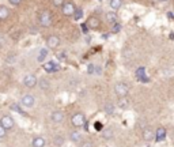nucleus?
I'll return each mask as SVG.
<instances>
[{
	"instance_id": "obj_9",
	"label": "nucleus",
	"mask_w": 174,
	"mask_h": 147,
	"mask_svg": "<svg viewBox=\"0 0 174 147\" xmlns=\"http://www.w3.org/2000/svg\"><path fill=\"white\" fill-rule=\"evenodd\" d=\"M59 64L54 63V61H48V63L44 64V70L46 71V72H56V71H59Z\"/></svg>"
},
{
	"instance_id": "obj_19",
	"label": "nucleus",
	"mask_w": 174,
	"mask_h": 147,
	"mask_svg": "<svg viewBox=\"0 0 174 147\" xmlns=\"http://www.w3.org/2000/svg\"><path fill=\"white\" fill-rule=\"evenodd\" d=\"M8 15H10L8 8H6V7H0V19H6Z\"/></svg>"
},
{
	"instance_id": "obj_33",
	"label": "nucleus",
	"mask_w": 174,
	"mask_h": 147,
	"mask_svg": "<svg viewBox=\"0 0 174 147\" xmlns=\"http://www.w3.org/2000/svg\"><path fill=\"white\" fill-rule=\"evenodd\" d=\"M94 68H95V67L93 66V64H90V66H88V70H87L88 74H93V72H94Z\"/></svg>"
},
{
	"instance_id": "obj_27",
	"label": "nucleus",
	"mask_w": 174,
	"mask_h": 147,
	"mask_svg": "<svg viewBox=\"0 0 174 147\" xmlns=\"http://www.w3.org/2000/svg\"><path fill=\"white\" fill-rule=\"evenodd\" d=\"M6 135H7V131L2 127V125H0V139H4V138H6Z\"/></svg>"
},
{
	"instance_id": "obj_16",
	"label": "nucleus",
	"mask_w": 174,
	"mask_h": 147,
	"mask_svg": "<svg viewBox=\"0 0 174 147\" xmlns=\"http://www.w3.org/2000/svg\"><path fill=\"white\" fill-rule=\"evenodd\" d=\"M70 139H71V141H72L74 143H80V141H82V135H80V132H78V131L71 132Z\"/></svg>"
},
{
	"instance_id": "obj_30",
	"label": "nucleus",
	"mask_w": 174,
	"mask_h": 147,
	"mask_svg": "<svg viewBox=\"0 0 174 147\" xmlns=\"http://www.w3.org/2000/svg\"><path fill=\"white\" fill-rule=\"evenodd\" d=\"M104 136L106 139H109V138H112V131L110 129H109V131H105V134H104Z\"/></svg>"
},
{
	"instance_id": "obj_22",
	"label": "nucleus",
	"mask_w": 174,
	"mask_h": 147,
	"mask_svg": "<svg viewBox=\"0 0 174 147\" xmlns=\"http://www.w3.org/2000/svg\"><path fill=\"white\" fill-rule=\"evenodd\" d=\"M82 15H83V11H82L80 8L75 10V12H74V18H75V19H80Z\"/></svg>"
},
{
	"instance_id": "obj_29",
	"label": "nucleus",
	"mask_w": 174,
	"mask_h": 147,
	"mask_svg": "<svg viewBox=\"0 0 174 147\" xmlns=\"http://www.w3.org/2000/svg\"><path fill=\"white\" fill-rule=\"evenodd\" d=\"M53 4L57 6V7H60V6L64 4V0H53Z\"/></svg>"
},
{
	"instance_id": "obj_24",
	"label": "nucleus",
	"mask_w": 174,
	"mask_h": 147,
	"mask_svg": "<svg viewBox=\"0 0 174 147\" xmlns=\"http://www.w3.org/2000/svg\"><path fill=\"white\" fill-rule=\"evenodd\" d=\"M128 100L127 98H121V101H120V106L122 108V109H125V108H128Z\"/></svg>"
},
{
	"instance_id": "obj_23",
	"label": "nucleus",
	"mask_w": 174,
	"mask_h": 147,
	"mask_svg": "<svg viewBox=\"0 0 174 147\" xmlns=\"http://www.w3.org/2000/svg\"><path fill=\"white\" fill-rule=\"evenodd\" d=\"M40 87H41V89H48V87H49V83H48V80H46V79H41V80H40Z\"/></svg>"
},
{
	"instance_id": "obj_18",
	"label": "nucleus",
	"mask_w": 174,
	"mask_h": 147,
	"mask_svg": "<svg viewBox=\"0 0 174 147\" xmlns=\"http://www.w3.org/2000/svg\"><path fill=\"white\" fill-rule=\"evenodd\" d=\"M46 56H48V49H46V48H42V49L40 50V53H38V57H37V60H38L40 63H42L44 59H46Z\"/></svg>"
},
{
	"instance_id": "obj_31",
	"label": "nucleus",
	"mask_w": 174,
	"mask_h": 147,
	"mask_svg": "<svg viewBox=\"0 0 174 147\" xmlns=\"http://www.w3.org/2000/svg\"><path fill=\"white\" fill-rule=\"evenodd\" d=\"M10 3H11V4H14V6H18V4H20V2H22V0H8Z\"/></svg>"
},
{
	"instance_id": "obj_13",
	"label": "nucleus",
	"mask_w": 174,
	"mask_h": 147,
	"mask_svg": "<svg viewBox=\"0 0 174 147\" xmlns=\"http://www.w3.org/2000/svg\"><path fill=\"white\" fill-rule=\"evenodd\" d=\"M33 147H45V139L41 138V136H36L32 142Z\"/></svg>"
},
{
	"instance_id": "obj_11",
	"label": "nucleus",
	"mask_w": 174,
	"mask_h": 147,
	"mask_svg": "<svg viewBox=\"0 0 174 147\" xmlns=\"http://www.w3.org/2000/svg\"><path fill=\"white\" fill-rule=\"evenodd\" d=\"M165 139H166V128L159 127L158 129H156V132H155V141L156 142H162V141H165Z\"/></svg>"
},
{
	"instance_id": "obj_7",
	"label": "nucleus",
	"mask_w": 174,
	"mask_h": 147,
	"mask_svg": "<svg viewBox=\"0 0 174 147\" xmlns=\"http://www.w3.org/2000/svg\"><path fill=\"white\" fill-rule=\"evenodd\" d=\"M61 10H63L64 15H74L75 6L72 4V3H66V2H64V4L61 6Z\"/></svg>"
},
{
	"instance_id": "obj_4",
	"label": "nucleus",
	"mask_w": 174,
	"mask_h": 147,
	"mask_svg": "<svg viewBox=\"0 0 174 147\" xmlns=\"http://www.w3.org/2000/svg\"><path fill=\"white\" fill-rule=\"evenodd\" d=\"M0 125L7 131V129H12L15 123H14V119L11 116H3L2 120H0Z\"/></svg>"
},
{
	"instance_id": "obj_3",
	"label": "nucleus",
	"mask_w": 174,
	"mask_h": 147,
	"mask_svg": "<svg viewBox=\"0 0 174 147\" xmlns=\"http://www.w3.org/2000/svg\"><path fill=\"white\" fill-rule=\"evenodd\" d=\"M52 23V15H50L49 11H44L40 14V25L46 27V26H50Z\"/></svg>"
},
{
	"instance_id": "obj_14",
	"label": "nucleus",
	"mask_w": 174,
	"mask_h": 147,
	"mask_svg": "<svg viewBox=\"0 0 174 147\" xmlns=\"http://www.w3.org/2000/svg\"><path fill=\"white\" fill-rule=\"evenodd\" d=\"M59 44H60L59 37L50 36L49 38H48V46H49V48H57V45H59Z\"/></svg>"
},
{
	"instance_id": "obj_5",
	"label": "nucleus",
	"mask_w": 174,
	"mask_h": 147,
	"mask_svg": "<svg viewBox=\"0 0 174 147\" xmlns=\"http://www.w3.org/2000/svg\"><path fill=\"white\" fill-rule=\"evenodd\" d=\"M20 104L25 108H33L36 105V98L33 95H23L22 100H20Z\"/></svg>"
},
{
	"instance_id": "obj_34",
	"label": "nucleus",
	"mask_w": 174,
	"mask_h": 147,
	"mask_svg": "<svg viewBox=\"0 0 174 147\" xmlns=\"http://www.w3.org/2000/svg\"><path fill=\"white\" fill-rule=\"evenodd\" d=\"M56 141H57V143H61V142H63V139H61V138H57Z\"/></svg>"
},
{
	"instance_id": "obj_25",
	"label": "nucleus",
	"mask_w": 174,
	"mask_h": 147,
	"mask_svg": "<svg viewBox=\"0 0 174 147\" xmlns=\"http://www.w3.org/2000/svg\"><path fill=\"white\" fill-rule=\"evenodd\" d=\"M11 109H12V110H16V112H18V113H20V115H22V113H25V112H22V109H20V108H19L16 104L11 105Z\"/></svg>"
},
{
	"instance_id": "obj_10",
	"label": "nucleus",
	"mask_w": 174,
	"mask_h": 147,
	"mask_svg": "<svg viewBox=\"0 0 174 147\" xmlns=\"http://www.w3.org/2000/svg\"><path fill=\"white\" fill-rule=\"evenodd\" d=\"M50 120H52L54 124H59V123H61L64 120V113L63 112H60V110L53 112V113L50 115Z\"/></svg>"
},
{
	"instance_id": "obj_6",
	"label": "nucleus",
	"mask_w": 174,
	"mask_h": 147,
	"mask_svg": "<svg viewBox=\"0 0 174 147\" xmlns=\"http://www.w3.org/2000/svg\"><path fill=\"white\" fill-rule=\"evenodd\" d=\"M37 83H38V80H37V78L34 76V75H26V76L23 78V84L29 89H33Z\"/></svg>"
},
{
	"instance_id": "obj_1",
	"label": "nucleus",
	"mask_w": 174,
	"mask_h": 147,
	"mask_svg": "<svg viewBox=\"0 0 174 147\" xmlns=\"http://www.w3.org/2000/svg\"><path fill=\"white\" fill-rule=\"evenodd\" d=\"M114 91L120 98H125L129 93V86L127 83H124V82H118L114 86Z\"/></svg>"
},
{
	"instance_id": "obj_12",
	"label": "nucleus",
	"mask_w": 174,
	"mask_h": 147,
	"mask_svg": "<svg viewBox=\"0 0 174 147\" xmlns=\"http://www.w3.org/2000/svg\"><path fill=\"white\" fill-rule=\"evenodd\" d=\"M143 139H144L146 142H151L152 139H155V134L152 132L151 128H146L144 132H143Z\"/></svg>"
},
{
	"instance_id": "obj_8",
	"label": "nucleus",
	"mask_w": 174,
	"mask_h": 147,
	"mask_svg": "<svg viewBox=\"0 0 174 147\" xmlns=\"http://www.w3.org/2000/svg\"><path fill=\"white\" fill-rule=\"evenodd\" d=\"M136 78H138L140 82H143V83H146V82L150 80L148 76H146V68L144 67H140L136 70Z\"/></svg>"
},
{
	"instance_id": "obj_15",
	"label": "nucleus",
	"mask_w": 174,
	"mask_h": 147,
	"mask_svg": "<svg viewBox=\"0 0 174 147\" xmlns=\"http://www.w3.org/2000/svg\"><path fill=\"white\" fill-rule=\"evenodd\" d=\"M98 25H100V20H98V18H95V16H91V18L87 19V26H90L91 29H97Z\"/></svg>"
},
{
	"instance_id": "obj_21",
	"label": "nucleus",
	"mask_w": 174,
	"mask_h": 147,
	"mask_svg": "<svg viewBox=\"0 0 174 147\" xmlns=\"http://www.w3.org/2000/svg\"><path fill=\"white\" fill-rule=\"evenodd\" d=\"M105 112H106L108 115H113L114 113V106L112 104H108L106 106H105Z\"/></svg>"
},
{
	"instance_id": "obj_20",
	"label": "nucleus",
	"mask_w": 174,
	"mask_h": 147,
	"mask_svg": "<svg viewBox=\"0 0 174 147\" xmlns=\"http://www.w3.org/2000/svg\"><path fill=\"white\" fill-rule=\"evenodd\" d=\"M106 18L109 22H112V23H116V20H117V15H116L114 12H109L108 15H106Z\"/></svg>"
},
{
	"instance_id": "obj_28",
	"label": "nucleus",
	"mask_w": 174,
	"mask_h": 147,
	"mask_svg": "<svg viewBox=\"0 0 174 147\" xmlns=\"http://www.w3.org/2000/svg\"><path fill=\"white\" fill-rule=\"evenodd\" d=\"M80 147H93V142H90V141L83 142V143H82V146H80Z\"/></svg>"
},
{
	"instance_id": "obj_35",
	"label": "nucleus",
	"mask_w": 174,
	"mask_h": 147,
	"mask_svg": "<svg viewBox=\"0 0 174 147\" xmlns=\"http://www.w3.org/2000/svg\"><path fill=\"white\" fill-rule=\"evenodd\" d=\"M158 2H166V0H158Z\"/></svg>"
},
{
	"instance_id": "obj_17",
	"label": "nucleus",
	"mask_w": 174,
	"mask_h": 147,
	"mask_svg": "<svg viewBox=\"0 0 174 147\" xmlns=\"http://www.w3.org/2000/svg\"><path fill=\"white\" fill-rule=\"evenodd\" d=\"M122 6V0H110V8L112 10H120Z\"/></svg>"
},
{
	"instance_id": "obj_26",
	"label": "nucleus",
	"mask_w": 174,
	"mask_h": 147,
	"mask_svg": "<svg viewBox=\"0 0 174 147\" xmlns=\"http://www.w3.org/2000/svg\"><path fill=\"white\" fill-rule=\"evenodd\" d=\"M112 30H113V33L120 32V30H121V25H120V23H114V25H113V29H112Z\"/></svg>"
},
{
	"instance_id": "obj_32",
	"label": "nucleus",
	"mask_w": 174,
	"mask_h": 147,
	"mask_svg": "<svg viewBox=\"0 0 174 147\" xmlns=\"http://www.w3.org/2000/svg\"><path fill=\"white\" fill-rule=\"evenodd\" d=\"M94 127H95V129H98V131H100V129H102V124H101L100 121H97V123H95Z\"/></svg>"
},
{
	"instance_id": "obj_2",
	"label": "nucleus",
	"mask_w": 174,
	"mask_h": 147,
	"mask_svg": "<svg viewBox=\"0 0 174 147\" xmlns=\"http://www.w3.org/2000/svg\"><path fill=\"white\" fill-rule=\"evenodd\" d=\"M71 121H72L74 127H76V128L84 127L86 125V116L83 113H75L72 116V119H71Z\"/></svg>"
}]
</instances>
